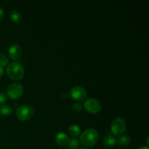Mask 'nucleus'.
Wrapping results in <instances>:
<instances>
[{
  "mask_svg": "<svg viewBox=\"0 0 149 149\" xmlns=\"http://www.w3.org/2000/svg\"><path fill=\"white\" fill-rule=\"evenodd\" d=\"M117 138L112 133H108L103 139V143L106 147L110 148L116 143Z\"/></svg>",
  "mask_w": 149,
  "mask_h": 149,
  "instance_id": "nucleus-10",
  "label": "nucleus"
},
{
  "mask_svg": "<svg viewBox=\"0 0 149 149\" xmlns=\"http://www.w3.org/2000/svg\"><path fill=\"white\" fill-rule=\"evenodd\" d=\"M3 73H4V70H3L2 67L0 66V77H1V76L3 75Z\"/></svg>",
  "mask_w": 149,
  "mask_h": 149,
  "instance_id": "nucleus-20",
  "label": "nucleus"
},
{
  "mask_svg": "<svg viewBox=\"0 0 149 149\" xmlns=\"http://www.w3.org/2000/svg\"><path fill=\"white\" fill-rule=\"evenodd\" d=\"M79 149H87V148H79Z\"/></svg>",
  "mask_w": 149,
  "mask_h": 149,
  "instance_id": "nucleus-22",
  "label": "nucleus"
},
{
  "mask_svg": "<svg viewBox=\"0 0 149 149\" xmlns=\"http://www.w3.org/2000/svg\"><path fill=\"white\" fill-rule=\"evenodd\" d=\"M116 142L118 143L119 146H126L130 143V138L127 135H123V136L119 137Z\"/></svg>",
  "mask_w": 149,
  "mask_h": 149,
  "instance_id": "nucleus-13",
  "label": "nucleus"
},
{
  "mask_svg": "<svg viewBox=\"0 0 149 149\" xmlns=\"http://www.w3.org/2000/svg\"><path fill=\"white\" fill-rule=\"evenodd\" d=\"M7 101V96L4 93H0V106L4 105V103Z\"/></svg>",
  "mask_w": 149,
  "mask_h": 149,
  "instance_id": "nucleus-18",
  "label": "nucleus"
},
{
  "mask_svg": "<svg viewBox=\"0 0 149 149\" xmlns=\"http://www.w3.org/2000/svg\"><path fill=\"white\" fill-rule=\"evenodd\" d=\"M8 63V58L7 55L3 53H0V66L4 67Z\"/></svg>",
  "mask_w": 149,
  "mask_h": 149,
  "instance_id": "nucleus-16",
  "label": "nucleus"
},
{
  "mask_svg": "<svg viewBox=\"0 0 149 149\" xmlns=\"http://www.w3.org/2000/svg\"><path fill=\"white\" fill-rule=\"evenodd\" d=\"M72 109L74 111L80 112V111H81V110H82L83 107H82V105H81V103H74V104L73 105Z\"/></svg>",
  "mask_w": 149,
  "mask_h": 149,
  "instance_id": "nucleus-17",
  "label": "nucleus"
},
{
  "mask_svg": "<svg viewBox=\"0 0 149 149\" xmlns=\"http://www.w3.org/2000/svg\"><path fill=\"white\" fill-rule=\"evenodd\" d=\"M84 107L88 112L92 113H98L101 109V104L100 101L95 98H89L85 100Z\"/></svg>",
  "mask_w": 149,
  "mask_h": 149,
  "instance_id": "nucleus-5",
  "label": "nucleus"
},
{
  "mask_svg": "<svg viewBox=\"0 0 149 149\" xmlns=\"http://www.w3.org/2000/svg\"><path fill=\"white\" fill-rule=\"evenodd\" d=\"M71 97L76 100H83L87 97V90L81 86H75L71 90Z\"/></svg>",
  "mask_w": 149,
  "mask_h": 149,
  "instance_id": "nucleus-7",
  "label": "nucleus"
},
{
  "mask_svg": "<svg viewBox=\"0 0 149 149\" xmlns=\"http://www.w3.org/2000/svg\"><path fill=\"white\" fill-rule=\"evenodd\" d=\"M23 49L22 47L17 44L13 45L9 49V55L13 60H17L21 57Z\"/></svg>",
  "mask_w": 149,
  "mask_h": 149,
  "instance_id": "nucleus-8",
  "label": "nucleus"
},
{
  "mask_svg": "<svg viewBox=\"0 0 149 149\" xmlns=\"http://www.w3.org/2000/svg\"><path fill=\"white\" fill-rule=\"evenodd\" d=\"M68 147L71 149H78L79 148V141L77 138H72L70 139Z\"/></svg>",
  "mask_w": 149,
  "mask_h": 149,
  "instance_id": "nucleus-15",
  "label": "nucleus"
},
{
  "mask_svg": "<svg viewBox=\"0 0 149 149\" xmlns=\"http://www.w3.org/2000/svg\"><path fill=\"white\" fill-rule=\"evenodd\" d=\"M98 132L93 128H89L84 130L80 135V143L86 147H93L98 141Z\"/></svg>",
  "mask_w": 149,
  "mask_h": 149,
  "instance_id": "nucleus-1",
  "label": "nucleus"
},
{
  "mask_svg": "<svg viewBox=\"0 0 149 149\" xmlns=\"http://www.w3.org/2000/svg\"><path fill=\"white\" fill-rule=\"evenodd\" d=\"M7 93L10 98H19L23 93V87L19 83H13L8 87Z\"/></svg>",
  "mask_w": 149,
  "mask_h": 149,
  "instance_id": "nucleus-6",
  "label": "nucleus"
},
{
  "mask_svg": "<svg viewBox=\"0 0 149 149\" xmlns=\"http://www.w3.org/2000/svg\"><path fill=\"white\" fill-rule=\"evenodd\" d=\"M4 10H3L1 7H0V20H1L3 17H4Z\"/></svg>",
  "mask_w": 149,
  "mask_h": 149,
  "instance_id": "nucleus-19",
  "label": "nucleus"
},
{
  "mask_svg": "<svg viewBox=\"0 0 149 149\" xmlns=\"http://www.w3.org/2000/svg\"><path fill=\"white\" fill-rule=\"evenodd\" d=\"M138 149H148V148L147 146H141V147H139Z\"/></svg>",
  "mask_w": 149,
  "mask_h": 149,
  "instance_id": "nucleus-21",
  "label": "nucleus"
},
{
  "mask_svg": "<svg viewBox=\"0 0 149 149\" xmlns=\"http://www.w3.org/2000/svg\"><path fill=\"white\" fill-rule=\"evenodd\" d=\"M7 74L11 79L19 80L24 76V68L20 63L13 62L7 66Z\"/></svg>",
  "mask_w": 149,
  "mask_h": 149,
  "instance_id": "nucleus-2",
  "label": "nucleus"
},
{
  "mask_svg": "<svg viewBox=\"0 0 149 149\" xmlns=\"http://www.w3.org/2000/svg\"><path fill=\"white\" fill-rule=\"evenodd\" d=\"M34 110L29 105H21L16 109V116L22 121L28 120L33 116Z\"/></svg>",
  "mask_w": 149,
  "mask_h": 149,
  "instance_id": "nucleus-3",
  "label": "nucleus"
},
{
  "mask_svg": "<svg viewBox=\"0 0 149 149\" xmlns=\"http://www.w3.org/2000/svg\"><path fill=\"white\" fill-rule=\"evenodd\" d=\"M13 111V108L8 105H1L0 106V114L2 116H8L10 115Z\"/></svg>",
  "mask_w": 149,
  "mask_h": 149,
  "instance_id": "nucleus-12",
  "label": "nucleus"
},
{
  "mask_svg": "<svg viewBox=\"0 0 149 149\" xmlns=\"http://www.w3.org/2000/svg\"><path fill=\"white\" fill-rule=\"evenodd\" d=\"M10 19L13 22H14L15 23H18L21 20V14L19 13L17 10H13V11L11 12L10 15Z\"/></svg>",
  "mask_w": 149,
  "mask_h": 149,
  "instance_id": "nucleus-14",
  "label": "nucleus"
},
{
  "mask_svg": "<svg viewBox=\"0 0 149 149\" xmlns=\"http://www.w3.org/2000/svg\"><path fill=\"white\" fill-rule=\"evenodd\" d=\"M126 130V122L122 118L116 117L112 121L111 132L115 136H119L125 132Z\"/></svg>",
  "mask_w": 149,
  "mask_h": 149,
  "instance_id": "nucleus-4",
  "label": "nucleus"
},
{
  "mask_svg": "<svg viewBox=\"0 0 149 149\" xmlns=\"http://www.w3.org/2000/svg\"><path fill=\"white\" fill-rule=\"evenodd\" d=\"M55 141L56 143L62 147H68V143H69V137L64 132H59L57 134L55 137Z\"/></svg>",
  "mask_w": 149,
  "mask_h": 149,
  "instance_id": "nucleus-9",
  "label": "nucleus"
},
{
  "mask_svg": "<svg viewBox=\"0 0 149 149\" xmlns=\"http://www.w3.org/2000/svg\"><path fill=\"white\" fill-rule=\"evenodd\" d=\"M68 130L70 135L73 137L79 136V135H80V133H81V130H80V127L77 125H70Z\"/></svg>",
  "mask_w": 149,
  "mask_h": 149,
  "instance_id": "nucleus-11",
  "label": "nucleus"
}]
</instances>
